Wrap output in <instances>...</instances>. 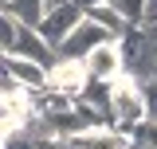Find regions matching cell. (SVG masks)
I'll use <instances>...</instances> for the list:
<instances>
[{"label":"cell","mask_w":157,"mask_h":149,"mask_svg":"<svg viewBox=\"0 0 157 149\" xmlns=\"http://www.w3.org/2000/svg\"><path fill=\"white\" fill-rule=\"evenodd\" d=\"M4 71L12 74L24 90H36V86L47 82V67H39L36 59H24V55H8L4 59Z\"/></svg>","instance_id":"cell-9"},{"label":"cell","mask_w":157,"mask_h":149,"mask_svg":"<svg viewBox=\"0 0 157 149\" xmlns=\"http://www.w3.org/2000/svg\"><path fill=\"white\" fill-rule=\"evenodd\" d=\"M8 55H24V59H36L39 67H47L51 63V47L36 36V28H28V24H20L16 28V39H12V51Z\"/></svg>","instance_id":"cell-8"},{"label":"cell","mask_w":157,"mask_h":149,"mask_svg":"<svg viewBox=\"0 0 157 149\" xmlns=\"http://www.w3.org/2000/svg\"><path fill=\"white\" fill-rule=\"evenodd\" d=\"M106 4H110V8H114V12L126 20L130 28L145 24V0H106Z\"/></svg>","instance_id":"cell-12"},{"label":"cell","mask_w":157,"mask_h":149,"mask_svg":"<svg viewBox=\"0 0 157 149\" xmlns=\"http://www.w3.org/2000/svg\"><path fill=\"white\" fill-rule=\"evenodd\" d=\"M114 47L122 59V74H130L141 90H149V82H153V32L130 28V32H122V43H114Z\"/></svg>","instance_id":"cell-1"},{"label":"cell","mask_w":157,"mask_h":149,"mask_svg":"<svg viewBox=\"0 0 157 149\" xmlns=\"http://www.w3.org/2000/svg\"><path fill=\"white\" fill-rule=\"evenodd\" d=\"M82 16H86V20H94V24L106 32V36H122V32H130V24L118 16V12L106 4V0H102V4H90V8H82Z\"/></svg>","instance_id":"cell-10"},{"label":"cell","mask_w":157,"mask_h":149,"mask_svg":"<svg viewBox=\"0 0 157 149\" xmlns=\"http://www.w3.org/2000/svg\"><path fill=\"white\" fill-rule=\"evenodd\" d=\"M0 137H4V133H0Z\"/></svg>","instance_id":"cell-15"},{"label":"cell","mask_w":157,"mask_h":149,"mask_svg":"<svg viewBox=\"0 0 157 149\" xmlns=\"http://www.w3.org/2000/svg\"><path fill=\"white\" fill-rule=\"evenodd\" d=\"M0 149H39V141L20 126V130H12V133H4V137H0Z\"/></svg>","instance_id":"cell-13"},{"label":"cell","mask_w":157,"mask_h":149,"mask_svg":"<svg viewBox=\"0 0 157 149\" xmlns=\"http://www.w3.org/2000/svg\"><path fill=\"white\" fill-rule=\"evenodd\" d=\"M102 39H110V36L98 28L94 20H86V16H82L75 28H71V32H67V36L55 43V47H59V59H82L90 47H94V43H102Z\"/></svg>","instance_id":"cell-4"},{"label":"cell","mask_w":157,"mask_h":149,"mask_svg":"<svg viewBox=\"0 0 157 149\" xmlns=\"http://www.w3.org/2000/svg\"><path fill=\"white\" fill-rule=\"evenodd\" d=\"M16 20L8 16V12H4V8H0V51H4V55H8V51H12V39H16Z\"/></svg>","instance_id":"cell-14"},{"label":"cell","mask_w":157,"mask_h":149,"mask_svg":"<svg viewBox=\"0 0 157 149\" xmlns=\"http://www.w3.org/2000/svg\"><path fill=\"white\" fill-rule=\"evenodd\" d=\"M82 67H86V78H98V82H110L114 74H122V59H118V47L110 39L94 43L86 55H82Z\"/></svg>","instance_id":"cell-6"},{"label":"cell","mask_w":157,"mask_h":149,"mask_svg":"<svg viewBox=\"0 0 157 149\" xmlns=\"http://www.w3.org/2000/svg\"><path fill=\"white\" fill-rule=\"evenodd\" d=\"M145 90L137 86L130 74H114L110 78V122L122 130H134L137 122H145Z\"/></svg>","instance_id":"cell-2"},{"label":"cell","mask_w":157,"mask_h":149,"mask_svg":"<svg viewBox=\"0 0 157 149\" xmlns=\"http://www.w3.org/2000/svg\"><path fill=\"white\" fill-rule=\"evenodd\" d=\"M78 20H82V8H78L75 0H67V4H55V8H47L43 16H39V24H36V36L47 43V47H55L59 39L67 36L71 28H75Z\"/></svg>","instance_id":"cell-3"},{"label":"cell","mask_w":157,"mask_h":149,"mask_svg":"<svg viewBox=\"0 0 157 149\" xmlns=\"http://www.w3.org/2000/svg\"><path fill=\"white\" fill-rule=\"evenodd\" d=\"M75 149H126V133L122 130H110L106 122L102 126H90V130H78L67 137Z\"/></svg>","instance_id":"cell-7"},{"label":"cell","mask_w":157,"mask_h":149,"mask_svg":"<svg viewBox=\"0 0 157 149\" xmlns=\"http://www.w3.org/2000/svg\"><path fill=\"white\" fill-rule=\"evenodd\" d=\"M8 16L16 20V24H28V28H36L39 16H43V0H8V8H4Z\"/></svg>","instance_id":"cell-11"},{"label":"cell","mask_w":157,"mask_h":149,"mask_svg":"<svg viewBox=\"0 0 157 149\" xmlns=\"http://www.w3.org/2000/svg\"><path fill=\"white\" fill-rule=\"evenodd\" d=\"M82 82H86L82 59H51V63H47V82H43V86H51V90L75 98V94L82 90Z\"/></svg>","instance_id":"cell-5"}]
</instances>
